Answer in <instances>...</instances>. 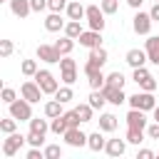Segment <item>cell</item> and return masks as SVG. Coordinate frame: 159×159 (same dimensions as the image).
I'll use <instances>...</instances> for the list:
<instances>
[{
    "instance_id": "obj_1",
    "label": "cell",
    "mask_w": 159,
    "mask_h": 159,
    "mask_svg": "<svg viewBox=\"0 0 159 159\" xmlns=\"http://www.w3.org/2000/svg\"><path fill=\"white\" fill-rule=\"evenodd\" d=\"M127 102H129V107H134V109H144V112H154V107H157L154 94H152V92H147V89H142V92H137V94L127 97Z\"/></svg>"
},
{
    "instance_id": "obj_2",
    "label": "cell",
    "mask_w": 159,
    "mask_h": 159,
    "mask_svg": "<svg viewBox=\"0 0 159 159\" xmlns=\"http://www.w3.org/2000/svg\"><path fill=\"white\" fill-rule=\"evenodd\" d=\"M132 80L139 84V89H147V92H154V89H157V80H154V75H152L147 67H134Z\"/></svg>"
},
{
    "instance_id": "obj_3",
    "label": "cell",
    "mask_w": 159,
    "mask_h": 159,
    "mask_svg": "<svg viewBox=\"0 0 159 159\" xmlns=\"http://www.w3.org/2000/svg\"><path fill=\"white\" fill-rule=\"evenodd\" d=\"M32 80L40 84V89H42L45 94H55V92L60 89V84H57V80H55V75H52L50 70H37V75H35Z\"/></svg>"
},
{
    "instance_id": "obj_4",
    "label": "cell",
    "mask_w": 159,
    "mask_h": 159,
    "mask_svg": "<svg viewBox=\"0 0 159 159\" xmlns=\"http://www.w3.org/2000/svg\"><path fill=\"white\" fill-rule=\"evenodd\" d=\"M30 104H32V102H27V99L22 97V99H15V102L7 104V107H10V114H12L17 122H30V119H32V107H30Z\"/></svg>"
},
{
    "instance_id": "obj_5",
    "label": "cell",
    "mask_w": 159,
    "mask_h": 159,
    "mask_svg": "<svg viewBox=\"0 0 159 159\" xmlns=\"http://www.w3.org/2000/svg\"><path fill=\"white\" fill-rule=\"evenodd\" d=\"M87 25H89V30H104V10L99 7V5H87Z\"/></svg>"
},
{
    "instance_id": "obj_6",
    "label": "cell",
    "mask_w": 159,
    "mask_h": 159,
    "mask_svg": "<svg viewBox=\"0 0 159 159\" xmlns=\"http://www.w3.org/2000/svg\"><path fill=\"white\" fill-rule=\"evenodd\" d=\"M25 142H27V137H22V134H17V132L7 134V139L2 142V154H5V157H15V154L22 149Z\"/></svg>"
},
{
    "instance_id": "obj_7",
    "label": "cell",
    "mask_w": 159,
    "mask_h": 159,
    "mask_svg": "<svg viewBox=\"0 0 159 159\" xmlns=\"http://www.w3.org/2000/svg\"><path fill=\"white\" fill-rule=\"evenodd\" d=\"M152 15L149 12H142V10H137V15L132 17V30L137 32V35H149V30H152Z\"/></svg>"
},
{
    "instance_id": "obj_8",
    "label": "cell",
    "mask_w": 159,
    "mask_h": 159,
    "mask_svg": "<svg viewBox=\"0 0 159 159\" xmlns=\"http://www.w3.org/2000/svg\"><path fill=\"white\" fill-rule=\"evenodd\" d=\"M62 57H65V55H62L55 45H37V60L50 62V65H60Z\"/></svg>"
},
{
    "instance_id": "obj_9",
    "label": "cell",
    "mask_w": 159,
    "mask_h": 159,
    "mask_svg": "<svg viewBox=\"0 0 159 159\" xmlns=\"http://www.w3.org/2000/svg\"><path fill=\"white\" fill-rule=\"evenodd\" d=\"M84 75H87V82L92 89H102L104 82H107V75H102V67H94V65H84Z\"/></svg>"
},
{
    "instance_id": "obj_10",
    "label": "cell",
    "mask_w": 159,
    "mask_h": 159,
    "mask_svg": "<svg viewBox=\"0 0 159 159\" xmlns=\"http://www.w3.org/2000/svg\"><path fill=\"white\" fill-rule=\"evenodd\" d=\"M42 94H45V92L40 89V84H37L35 80H27V82H22V84H20V97H25V99H27V102H32V104H35V102H40V99H42Z\"/></svg>"
},
{
    "instance_id": "obj_11",
    "label": "cell",
    "mask_w": 159,
    "mask_h": 159,
    "mask_svg": "<svg viewBox=\"0 0 159 159\" xmlns=\"http://www.w3.org/2000/svg\"><path fill=\"white\" fill-rule=\"evenodd\" d=\"M62 139H65V144L67 147H87V134L80 129V127H70L65 134H62Z\"/></svg>"
},
{
    "instance_id": "obj_12",
    "label": "cell",
    "mask_w": 159,
    "mask_h": 159,
    "mask_svg": "<svg viewBox=\"0 0 159 159\" xmlns=\"http://www.w3.org/2000/svg\"><path fill=\"white\" fill-rule=\"evenodd\" d=\"M127 127H132V129H142V132H147V114H144V109H129L127 112Z\"/></svg>"
},
{
    "instance_id": "obj_13",
    "label": "cell",
    "mask_w": 159,
    "mask_h": 159,
    "mask_svg": "<svg viewBox=\"0 0 159 159\" xmlns=\"http://www.w3.org/2000/svg\"><path fill=\"white\" fill-rule=\"evenodd\" d=\"M149 57H147V50H139V47H132V50H127V55H124V62L134 70V67H144V62H147Z\"/></svg>"
},
{
    "instance_id": "obj_14",
    "label": "cell",
    "mask_w": 159,
    "mask_h": 159,
    "mask_svg": "<svg viewBox=\"0 0 159 159\" xmlns=\"http://www.w3.org/2000/svg\"><path fill=\"white\" fill-rule=\"evenodd\" d=\"M77 40H80L82 47L92 50V47H99V45H102V32H99V30H84Z\"/></svg>"
},
{
    "instance_id": "obj_15",
    "label": "cell",
    "mask_w": 159,
    "mask_h": 159,
    "mask_svg": "<svg viewBox=\"0 0 159 159\" xmlns=\"http://www.w3.org/2000/svg\"><path fill=\"white\" fill-rule=\"evenodd\" d=\"M102 92H104L107 102H112V104H117V107L127 102V94H124V89H122V87H112V84H104V87H102Z\"/></svg>"
},
{
    "instance_id": "obj_16",
    "label": "cell",
    "mask_w": 159,
    "mask_h": 159,
    "mask_svg": "<svg viewBox=\"0 0 159 159\" xmlns=\"http://www.w3.org/2000/svg\"><path fill=\"white\" fill-rule=\"evenodd\" d=\"M65 20H62V15L60 12H50L47 17H45V30L47 32H60V30H65Z\"/></svg>"
},
{
    "instance_id": "obj_17",
    "label": "cell",
    "mask_w": 159,
    "mask_h": 159,
    "mask_svg": "<svg viewBox=\"0 0 159 159\" xmlns=\"http://www.w3.org/2000/svg\"><path fill=\"white\" fill-rule=\"evenodd\" d=\"M104 152H107L109 157H122V154L127 152V139H107Z\"/></svg>"
},
{
    "instance_id": "obj_18",
    "label": "cell",
    "mask_w": 159,
    "mask_h": 159,
    "mask_svg": "<svg viewBox=\"0 0 159 159\" xmlns=\"http://www.w3.org/2000/svg\"><path fill=\"white\" fill-rule=\"evenodd\" d=\"M10 10H12V15L15 17H27L30 12H32V5H30V0H10Z\"/></svg>"
},
{
    "instance_id": "obj_19",
    "label": "cell",
    "mask_w": 159,
    "mask_h": 159,
    "mask_svg": "<svg viewBox=\"0 0 159 159\" xmlns=\"http://www.w3.org/2000/svg\"><path fill=\"white\" fill-rule=\"evenodd\" d=\"M107 57H109V55H107V50L99 45V47H92V50H89V57H87V62H89V65H94V67H104Z\"/></svg>"
},
{
    "instance_id": "obj_20",
    "label": "cell",
    "mask_w": 159,
    "mask_h": 159,
    "mask_svg": "<svg viewBox=\"0 0 159 159\" xmlns=\"http://www.w3.org/2000/svg\"><path fill=\"white\" fill-rule=\"evenodd\" d=\"M147 57H149V62H154L157 67H159V35H152L149 40H147Z\"/></svg>"
},
{
    "instance_id": "obj_21",
    "label": "cell",
    "mask_w": 159,
    "mask_h": 159,
    "mask_svg": "<svg viewBox=\"0 0 159 159\" xmlns=\"http://www.w3.org/2000/svg\"><path fill=\"white\" fill-rule=\"evenodd\" d=\"M65 12H67V17H70V20H82V17L87 15V7L82 5V0H72V2L67 5V10H65Z\"/></svg>"
},
{
    "instance_id": "obj_22",
    "label": "cell",
    "mask_w": 159,
    "mask_h": 159,
    "mask_svg": "<svg viewBox=\"0 0 159 159\" xmlns=\"http://www.w3.org/2000/svg\"><path fill=\"white\" fill-rule=\"evenodd\" d=\"M117 124H119V122H117V117H114L112 112H102V114H99V129H102V132H114Z\"/></svg>"
},
{
    "instance_id": "obj_23",
    "label": "cell",
    "mask_w": 159,
    "mask_h": 159,
    "mask_svg": "<svg viewBox=\"0 0 159 159\" xmlns=\"http://www.w3.org/2000/svg\"><path fill=\"white\" fill-rule=\"evenodd\" d=\"M104 144H107V139L102 137V129H99V132L87 134V147H89L92 152H102V149H104Z\"/></svg>"
},
{
    "instance_id": "obj_24",
    "label": "cell",
    "mask_w": 159,
    "mask_h": 159,
    "mask_svg": "<svg viewBox=\"0 0 159 159\" xmlns=\"http://www.w3.org/2000/svg\"><path fill=\"white\" fill-rule=\"evenodd\" d=\"M60 114H65V112H62V102H60V99H50V102L45 104V117H47V119H55V117H60Z\"/></svg>"
},
{
    "instance_id": "obj_25",
    "label": "cell",
    "mask_w": 159,
    "mask_h": 159,
    "mask_svg": "<svg viewBox=\"0 0 159 159\" xmlns=\"http://www.w3.org/2000/svg\"><path fill=\"white\" fill-rule=\"evenodd\" d=\"M50 129H52L55 134H60V137H62V134H65V132L70 129V122H67V117H65V114H60V117H55V119L50 122Z\"/></svg>"
},
{
    "instance_id": "obj_26",
    "label": "cell",
    "mask_w": 159,
    "mask_h": 159,
    "mask_svg": "<svg viewBox=\"0 0 159 159\" xmlns=\"http://www.w3.org/2000/svg\"><path fill=\"white\" fill-rule=\"evenodd\" d=\"M84 30H82V25H80V20H67V25H65V35L67 37H72V40H77L80 35H82Z\"/></svg>"
},
{
    "instance_id": "obj_27",
    "label": "cell",
    "mask_w": 159,
    "mask_h": 159,
    "mask_svg": "<svg viewBox=\"0 0 159 159\" xmlns=\"http://www.w3.org/2000/svg\"><path fill=\"white\" fill-rule=\"evenodd\" d=\"M55 99H60L62 104H67L70 99H75V92H72V84H62L57 92H55Z\"/></svg>"
},
{
    "instance_id": "obj_28",
    "label": "cell",
    "mask_w": 159,
    "mask_h": 159,
    "mask_svg": "<svg viewBox=\"0 0 159 159\" xmlns=\"http://www.w3.org/2000/svg\"><path fill=\"white\" fill-rule=\"evenodd\" d=\"M47 129H50V122H47V119H40V117H32V119H30V132L47 134Z\"/></svg>"
},
{
    "instance_id": "obj_29",
    "label": "cell",
    "mask_w": 159,
    "mask_h": 159,
    "mask_svg": "<svg viewBox=\"0 0 159 159\" xmlns=\"http://www.w3.org/2000/svg\"><path fill=\"white\" fill-rule=\"evenodd\" d=\"M55 47H57V50H60V52H62V55H70V52H72V50H75V40H72V37H67V35H65V37H60V40H57V42H55Z\"/></svg>"
},
{
    "instance_id": "obj_30",
    "label": "cell",
    "mask_w": 159,
    "mask_h": 159,
    "mask_svg": "<svg viewBox=\"0 0 159 159\" xmlns=\"http://www.w3.org/2000/svg\"><path fill=\"white\" fill-rule=\"evenodd\" d=\"M89 104H92L94 109H102V107L107 104V97H104V92H102V89H92V94H89Z\"/></svg>"
},
{
    "instance_id": "obj_31",
    "label": "cell",
    "mask_w": 159,
    "mask_h": 159,
    "mask_svg": "<svg viewBox=\"0 0 159 159\" xmlns=\"http://www.w3.org/2000/svg\"><path fill=\"white\" fill-rule=\"evenodd\" d=\"M0 132L2 134H12V132H17V119L10 114V117H5V119H0Z\"/></svg>"
},
{
    "instance_id": "obj_32",
    "label": "cell",
    "mask_w": 159,
    "mask_h": 159,
    "mask_svg": "<svg viewBox=\"0 0 159 159\" xmlns=\"http://www.w3.org/2000/svg\"><path fill=\"white\" fill-rule=\"evenodd\" d=\"M124 139H127L129 144H137V147H139V144L144 142V132H142V129H132V127H127V134H124Z\"/></svg>"
},
{
    "instance_id": "obj_33",
    "label": "cell",
    "mask_w": 159,
    "mask_h": 159,
    "mask_svg": "<svg viewBox=\"0 0 159 159\" xmlns=\"http://www.w3.org/2000/svg\"><path fill=\"white\" fill-rule=\"evenodd\" d=\"M37 70H40V67H37V62H35V60H22V65H20V72H22L25 77H35V75H37Z\"/></svg>"
},
{
    "instance_id": "obj_34",
    "label": "cell",
    "mask_w": 159,
    "mask_h": 159,
    "mask_svg": "<svg viewBox=\"0 0 159 159\" xmlns=\"http://www.w3.org/2000/svg\"><path fill=\"white\" fill-rule=\"evenodd\" d=\"M124 82H127L124 75L117 70V72H109V75H107V82H104V84H112V87H122V89H124Z\"/></svg>"
},
{
    "instance_id": "obj_35",
    "label": "cell",
    "mask_w": 159,
    "mask_h": 159,
    "mask_svg": "<svg viewBox=\"0 0 159 159\" xmlns=\"http://www.w3.org/2000/svg\"><path fill=\"white\" fill-rule=\"evenodd\" d=\"M77 109V114H80V119L82 122H92V112H94V107L87 102V104H80V107H75Z\"/></svg>"
},
{
    "instance_id": "obj_36",
    "label": "cell",
    "mask_w": 159,
    "mask_h": 159,
    "mask_svg": "<svg viewBox=\"0 0 159 159\" xmlns=\"http://www.w3.org/2000/svg\"><path fill=\"white\" fill-rule=\"evenodd\" d=\"M42 152H45V159H62V147L60 144H47Z\"/></svg>"
},
{
    "instance_id": "obj_37",
    "label": "cell",
    "mask_w": 159,
    "mask_h": 159,
    "mask_svg": "<svg viewBox=\"0 0 159 159\" xmlns=\"http://www.w3.org/2000/svg\"><path fill=\"white\" fill-rule=\"evenodd\" d=\"M99 7L104 10V15H114V12L119 10V0H102Z\"/></svg>"
},
{
    "instance_id": "obj_38",
    "label": "cell",
    "mask_w": 159,
    "mask_h": 159,
    "mask_svg": "<svg viewBox=\"0 0 159 159\" xmlns=\"http://www.w3.org/2000/svg\"><path fill=\"white\" fill-rule=\"evenodd\" d=\"M62 82H65V84H75V82H77V67L62 70Z\"/></svg>"
},
{
    "instance_id": "obj_39",
    "label": "cell",
    "mask_w": 159,
    "mask_h": 159,
    "mask_svg": "<svg viewBox=\"0 0 159 159\" xmlns=\"http://www.w3.org/2000/svg\"><path fill=\"white\" fill-rule=\"evenodd\" d=\"M67 0H47V7H50V12H62V10H67Z\"/></svg>"
},
{
    "instance_id": "obj_40",
    "label": "cell",
    "mask_w": 159,
    "mask_h": 159,
    "mask_svg": "<svg viewBox=\"0 0 159 159\" xmlns=\"http://www.w3.org/2000/svg\"><path fill=\"white\" fill-rule=\"evenodd\" d=\"M27 144H30V147H42V144H45V134L30 132V134H27Z\"/></svg>"
},
{
    "instance_id": "obj_41",
    "label": "cell",
    "mask_w": 159,
    "mask_h": 159,
    "mask_svg": "<svg viewBox=\"0 0 159 159\" xmlns=\"http://www.w3.org/2000/svg\"><path fill=\"white\" fill-rule=\"evenodd\" d=\"M15 99H17V92H15L12 87H2V102H5V104H12Z\"/></svg>"
},
{
    "instance_id": "obj_42",
    "label": "cell",
    "mask_w": 159,
    "mask_h": 159,
    "mask_svg": "<svg viewBox=\"0 0 159 159\" xmlns=\"http://www.w3.org/2000/svg\"><path fill=\"white\" fill-rule=\"evenodd\" d=\"M12 50H15V47H12V40H0V55H2V57H10Z\"/></svg>"
},
{
    "instance_id": "obj_43",
    "label": "cell",
    "mask_w": 159,
    "mask_h": 159,
    "mask_svg": "<svg viewBox=\"0 0 159 159\" xmlns=\"http://www.w3.org/2000/svg\"><path fill=\"white\" fill-rule=\"evenodd\" d=\"M65 117H67V122H70V127H80V114H77V109H70V112H65Z\"/></svg>"
},
{
    "instance_id": "obj_44",
    "label": "cell",
    "mask_w": 159,
    "mask_h": 159,
    "mask_svg": "<svg viewBox=\"0 0 159 159\" xmlns=\"http://www.w3.org/2000/svg\"><path fill=\"white\" fill-rule=\"evenodd\" d=\"M147 137L149 139H159V122H154V124L147 127Z\"/></svg>"
},
{
    "instance_id": "obj_45",
    "label": "cell",
    "mask_w": 159,
    "mask_h": 159,
    "mask_svg": "<svg viewBox=\"0 0 159 159\" xmlns=\"http://www.w3.org/2000/svg\"><path fill=\"white\" fill-rule=\"evenodd\" d=\"M30 5H32V12H42L47 7V0H30Z\"/></svg>"
},
{
    "instance_id": "obj_46",
    "label": "cell",
    "mask_w": 159,
    "mask_h": 159,
    "mask_svg": "<svg viewBox=\"0 0 159 159\" xmlns=\"http://www.w3.org/2000/svg\"><path fill=\"white\" fill-rule=\"evenodd\" d=\"M137 159H154V152H152V149H139Z\"/></svg>"
},
{
    "instance_id": "obj_47",
    "label": "cell",
    "mask_w": 159,
    "mask_h": 159,
    "mask_svg": "<svg viewBox=\"0 0 159 159\" xmlns=\"http://www.w3.org/2000/svg\"><path fill=\"white\" fill-rule=\"evenodd\" d=\"M149 15H152V20H154V22H159V2H154V5H152Z\"/></svg>"
},
{
    "instance_id": "obj_48",
    "label": "cell",
    "mask_w": 159,
    "mask_h": 159,
    "mask_svg": "<svg viewBox=\"0 0 159 159\" xmlns=\"http://www.w3.org/2000/svg\"><path fill=\"white\" fill-rule=\"evenodd\" d=\"M142 2H144V0H127V5H129L132 10H139V7H142Z\"/></svg>"
},
{
    "instance_id": "obj_49",
    "label": "cell",
    "mask_w": 159,
    "mask_h": 159,
    "mask_svg": "<svg viewBox=\"0 0 159 159\" xmlns=\"http://www.w3.org/2000/svg\"><path fill=\"white\" fill-rule=\"evenodd\" d=\"M154 119H157V122H159V104H157V107H154Z\"/></svg>"
},
{
    "instance_id": "obj_50",
    "label": "cell",
    "mask_w": 159,
    "mask_h": 159,
    "mask_svg": "<svg viewBox=\"0 0 159 159\" xmlns=\"http://www.w3.org/2000/svg\"><path fill=\"white\" fill-rule=\"evenodd\" d=\"M5 2H10V0H5Z\"/></svg>"
},
{
    "instance_id": "obj_51",
    "label": "cell",
    "mask_w": 159,
    "mask_h": 159,
    "mask_svg": "<svg viewBox=\"0 0 159 159\" xmlns=\"http://www.w3.org/2000/svg\"><path fill=\"white\" fill-rule=\"evenodd\" d=\"M154 2H159V0H154Z\"/></svg>"
}]
</instances>
